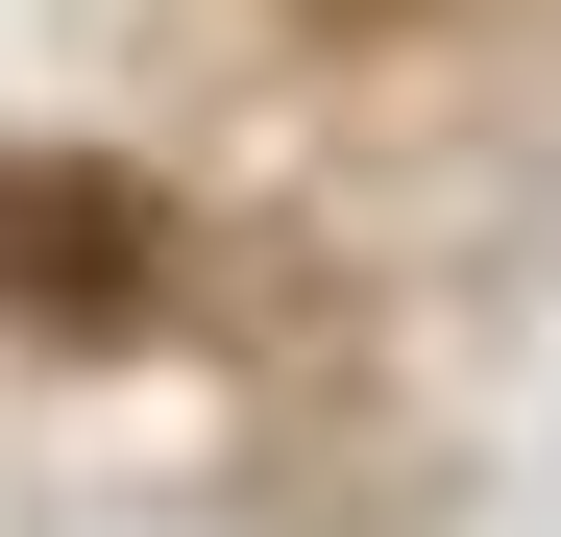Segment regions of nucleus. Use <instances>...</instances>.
<instances>
[{
    "mask_svg": "<svg viewBox=\"0 0 561 537\" xmlns=\"http://www.w3.org/2000/svg\"><path fill=\"white\" fill-rule=\"evenodd\" d=\"M0 318L25 342H147L171 318V196L99 171V147H25L0 171Z\"/></svg>",
    "mask_w": 561,
    "mask_h": 537,
    "instance_id": "1",
    "label": "nucleus"
},
{
    "mask_svg": "<svg viewBox=\"0 0 561 537\" xmlns=\"http://www.w3.org/2000/svg\"><path fill=\"white\" fill-rule=\"evenodd\" d=\"M294 25H391V0H294Z\"/></svg>",
    "mask_w": 561,
    "mask_h": 537,
    "instance_id": "2",
    "label": "nucleus"
}]
</instances>
